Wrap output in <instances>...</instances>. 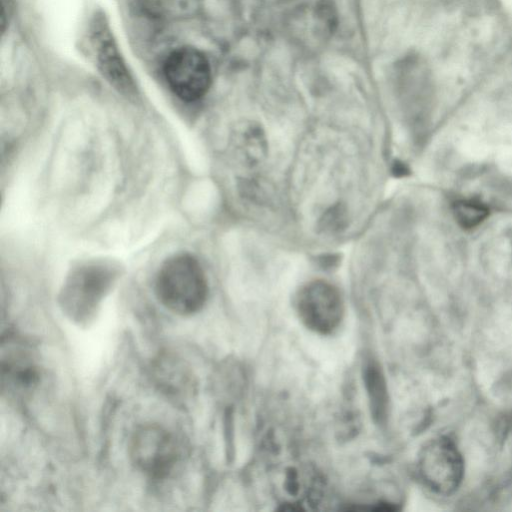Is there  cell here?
<instances>
[{"label":"cell","instance_id":"7a4b0ae2","mask_svg":"<svg viewBox=\"0 0 512 512\" xmlns=\"http://www.w3.org/2000/svg\"><path fill=\"white\" fill-rule=\"evenodd\" d=\"M118 275L119 268L107 261H92L74 268L67 276L59 297L65 314L79 324L88 323Z\"/></svg>","mask_w":512,"mask_h":512},{"label":"cell","instance_id":"52a82bcc","mask_svg":"<svg viewBox=\"0 0 512 512\" xmlns=\"http://www.w3.org/2000/svg\"><path fill=\"white\" fill-rule=\"evenodd\" d=\"M2 346L1 378L3 388L23 395L33 390L39 380V371L32 351L19 341L8 340Z\"/></svg>","mask_w":512,"mask_h":512},{"label":"cell","instance_id":"3957f363","mask_svg":"<svg viewBox=\"0 0 512 512\" xmlns=\"http://www.w3.org/2000/svg\"><path fill=\"white\" fill-rule=\"evenodd\" d=\"M133 465L152 479H164L175 469L181 458L177 437L160 424L139 426L129 441Z\"/></svg>","mask_w":512,"mask_h":512},{"label":"cell","instance_id":"7c38bea8","mask_svg":"<svg viewBox=\"0 0 512 512\" xmlns=\"http://www.w3.org/2000/svg\"><path fill=\"white\" fill-rule=\"evenodd\" d=\"M392 172L395 176L402 177L409 173V169L404 163L396 161L393 164Z\"/></svg>","mask_w":512,"mask_h":512},{"label":"cell","instance_id":"5b68a950","mask_svg":"<svg viewBox=\"0 0 512 512\" xmlns=\"http://www.w3.org/2000/svg\"><path fill=\"white\" fill-rule=\"evenodd\" d=\"M419 473L424 483L434 492L449 495L463 477V460L452 440L438 437L428 442L419 456Z\"/></svg>","mask_w":512,"mask_h":512},{"label":"cell","instance_id":"8fae6325","mask_svg":"<svg viewBox=\"0 0 512 512\" xmlns=\"http://www.w3.org/2000/svg\"><path fill=\"white\" fill-rule=\"evenodd\" d=\"M321 222L322 227L326 231L334 232L344 228L346 224L344 208L339 205L330 208V210L326 211L324 214Z\"/></svg>","mask_w":512,"mask_h":512},{"label":"cell","instance_id":"30bf717a","mask_svg":"<svg viewBox=\"0 0 512 512\" xmlns=\"http://www.w3.org/2000/svg\"><path fill=\"white\" fill-rule=\"evenodd\" d=\"M453 213L461 227L470 229L488 216L489 209L476 200H460L453 204Z\"/></svg>","mask_w":512,"mask_h":512},{"label":"cell","instance_id":"9c48e42d","mask_svg":"<svg viewBox=\"0 0 512 512\" xmlns=\"http://www.w3.org/2000/svg\"><path fill=\"white\" fill-rule=\"evenodd\" d=\"M365 384L374 418L382 422L386 415L387 391L384 377L376 364L370 363L364 372Z\"/></svg>","mask_w":512,"mask_h":512},{"label":"cell","instance_id":"6da1fadb","mask_svg":"<svg viewBox=\"0 0 512 512\" xmlns=\"http://www.w3.org/2000/svg\"><path fill=\"white\" fill-rule=\"evenodd\" d=\"M155 292L161 304L173 313L187 316L201 310L208 285L198 260L187 253L169 257L158 270Z\"/></svg>","mask_w":512,"mask_h":512},{"label":"cell","instance_id":"277c9868","mask_svg":"<svg viewBox=\"0 0 512 512\" xmlns=\"http://www.w3.org/2000/svg\"><path fill=\"white\" fill-rule=\"evenodd\" d=\"M296 310L308 329L319 334H329L340 325L344 304L339 290L334 285L323 280H315L299 290Z\"/></svg>","mask_w":512,"mask_h":512},{"label":"cell","instance_id":"ba28073f","mask_svg":"<svg viewBox=\"0 0 512 512\" xmlns=\"http://www.w3.org/2000/svg\"><path fill=\"white\" fill-rule=\"evenodd\" d=\"M99 65L107 80L120 92L131 95L134 84L115 45L104 37L99 49Z\"/></svg>","mask_w":512,"mask_h":512},{"label":"cell","instance_id":"8992f818","mask_svg":"<svg viewBox=\"0 0 512 512\" xmlns=\"http://www.w3.org/2000/svg\"><path fill=\"white\" fill-rule=\"evenodd\" d=\"M164 74L171 90L185 101L201 98L211 82L207 59L193 48H181L172 52L165 62Z\"/></svg>","mask_w":512,"mask_h":512}]
</instances>
